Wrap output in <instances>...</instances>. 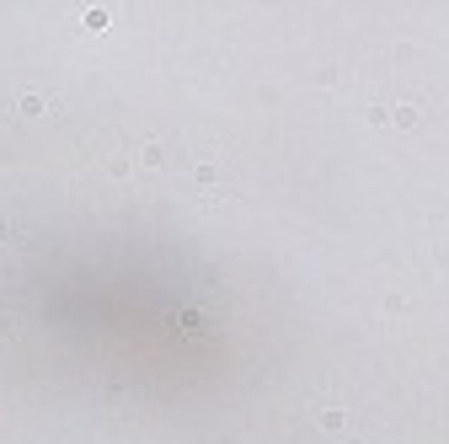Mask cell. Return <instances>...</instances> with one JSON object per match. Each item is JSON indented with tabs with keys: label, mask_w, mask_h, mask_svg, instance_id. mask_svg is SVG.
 Segmentation results:
<instances>
[{
	"label": "cell",
	"mask_w": 449,
	"mask_h": 444,
	"mask_svg": "<svg viewBox=\"0 0 449 444\" xmlns=\"http://www.w3.org/2000/svg\"><path fill=\"white\" fill-rule=\"evenodd\" d=\"M6 108H11L16 118H37V113H54V102L43 91H16V96H6Z\"/></svg>",
	"instance_id": "cell-1"
},
{
	"label": "cell",
	"mask_w": 449,
	"mask_h": 444,
	"mask_svg": "<svg viewBox=\"0 0 449 444\" xmlns=\"http://www.w3.org/2000/svg\"><path fill=\"white\" fill-rule=\"evenodd\" d=\"M316 418H321V428H332V433H337V428H348V407H342V402H327V407H321Z\"/></svg>",
	"instance_id": "cell-2"
},
{
	"label": "cell",
	"mask_w": 449,
	"mask_h": 444,
	"mask_svg": "<svg viewBox=\"0 0 449 444\" xmlns=\"http://www.w3.org/2000/svg\"><path fill=\"white\" fill-rule=\"evenodd\" d=\"M390 118H396V123H401V129H417V123H423V113H417V108H412V102H401V108H396V113H390Z\"/></svg>",
	"instance_id": "cell-3"
},
{
	"label": "cell",
	"mask_w": 449,
	"mask_h": 444,
	"mask_svg": "<svg viewBox=\"0 0 449 444\" xmlns=\"http://www.w3.org/2000/svg\"><path fill=\"white\" fill-rule=\"evenodd\" d=\"M6 332H11V326H0V337H6Z\"/></svg>",
	"instance_id": "cell-4"
}]
</instances>
